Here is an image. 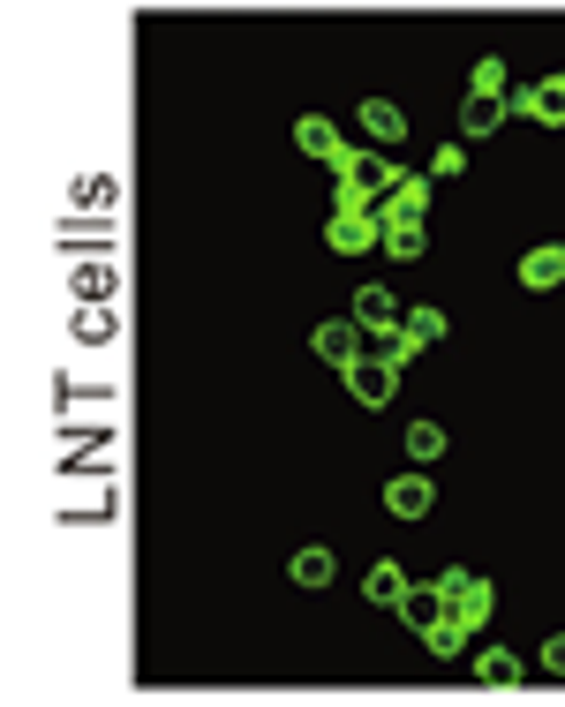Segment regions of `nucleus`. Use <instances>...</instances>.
<instances>
[{
    "label": "nucleus",
    "mask_w": 565,
    "mask_h": 707,
    "mask_svg": "<svg viewBox=\"0 0 565 707\" xmlns=\"http://www.w3.org/2000/svg\"><path fill=\"white\" fill-rule=\"evenodd\" d=\"M392 181H399V173H392L377 151H348V159H340V189H362L370 204H377V196H392Z\"/></svg>",
    "instance_id": "nucleus-2"
},
{
    "label": "nucleus",
    "mask_w": 565,
    "mask_h": 707,
    "mask_svg": "<svg viewBox=\"0 0 565 707\" xmlns=\"http://www.w3.org/2000/svg\"><path fill=\"white\" fill-rule=\"evenodd\" d=\"M392 610H399V618L415 624V632H430V624H445V618H452V610H445V587H415V580H407V594H399Z\"/></svg>",
    "instance_id": "nucleus-5"
},
{
    "label": "nucleus",
    "mask_w": 565,
    "mask_h": 707,
    "mask_svg": "<svg viewBox=\"0 0 565 707\" xmlns=\"http://www.w3.org/2000/svg\"><path fill=\"white\" fill-rule=\"evenodd\" d=\"M498 114H505V106H498L490 90H476V98H468V114H460V128H468V136H490V128H498Z\"/></svg>",
    "instance_id": "nucleus-16"
},
{
    "label": "nucleus",
    "mask_w": 565,
    "mask_h": 707,
    "mask_svg": "<svg viewBox=\"0 0 565 707\" xmlns=\"http://www.w3.org/2000/svg\"><path fill=\"white\" fill-rule=\"evenodd\" d=\"M543 669H551V677H565V632L551 640V647H543Z\"/></svg>",
    "instance_id": "nucleus-23"
},
{
    "label": "nucleus",
    "mask_w": 565,
    "mask_h": 707,
    "mask_svg": "<svg viewBox=\"0 0 565 707\" xmlns=\"http://www.w3.org/2000/svg\"><path fill=\"white\" fill-rule=\"evenodd\" d=\"M558 279H565V249H558V242H543V249L521 256V287L543 293V287H558Z\"/></svg>",
    "instance_id": "nucleus-8"
},
{
    "label": "nucleus",
    "mask_w": 565,
    "mask_h": 707,
    "mask_svg": "<svg viewBox=\"0 0 565 707\" xmlns=\"http://www.w3.org/2000/svg\"><path fill=\"white\" fill-rule=\"evenodd\" d=\"M513 114H535V121H565V76H543L513 98Z\"/></svg>",
    "instance_id": "nucleus-6"
},
{
    "label": "nucleus",
    "mask_w": 565,
    "mask_h": 707,
    "mask_svg": "<svg viewBox=\"0 0 565 707\" xmlns=\"http://www.w3.org/2000/svg\"><path fill=\"white\" fill-rule=\"evenodd\" d=\"M476 90L498 98V90H505V61H476Z\"/></svg>",
    "instance_id": "nucleus-22"
},
{
    "label": "nucleus",
    "mask_w": 565,
    "mask_h": 707,
    "mask_svg": "<svg viewBox=\"0 0 565 707\" xmlns=\"http://www.w3.org/2000/svg\"><path fill=\"white\" fill-rule=\"evenodd\" d=\"M332 580V549H302L295 557V587H324Z\"/></svg>",
    "instance_id": "nucleus-17"
},
{
    "label": "nucleus",
    "mask_w": 565,
    "mask_h": 707,
    "mask_svg": "<svg viewBox=\"0 0 565 707\" xmlns=\"http://www.w3.org/2000/svg\"><path fill=\"white\" fill-rule=\"evenodd\" d=\"M114 196H121V189L98 181V173H84V189H76V204H106V211H114Z\"/></svg>",
    "instance_id": "nucleus-20"
},
{
    "label": "nucleus",
    "mask_w": 565,
    "mask_h": 707,
    "mask_svg": "<svg viewBox=\"0 0 565 707\" xmlns=\"http://www.w3.org/2000/svg\"><path fill=\"white\" fill-rule=\"evenodd\" d=\"M295 143H302L309 159H332V167L348 159V143H340V128H332V121H317V114H309V121L295 128Z\"/></svg>",
    "instance_id": "nucleus-10"
},
{
    "label": "nucleus",
    "mask_w": 565,
    "mask_h": 707,
    "mask_svg": "<svg viewBox=\"0 0 565 707\" xmlns=\"http://www.w3.org/2000/svg\"><path fill=\"white\" fill-rule=\"evenodd\" d=\"M362 128H370V143H399V136H407V114H399L392 98H370V106H362Z\"/></svg>",
    "instance_id": "nucleus-11"
},
{
    "label": "nucleus",
    "mask_w": 565,
    "mask_h": 707,
    "mask_svg": "<svg viewBox=\"0 0 565 707\" xmlns=\"http://www.w3.org/2000/svg\"><path fill=\"white\" fill-rule=\"evenodd\" d=\"M114 332H121L114 301H84V309H76V339H90V346H98V339H114Z\"/></svg>",
    "instance_id": "nucleus-12"
},
{
    "label": "nucleus",
    "mask_w": 565,
    "mask_h": 707,
    "mask_svg": "<svg viewBox=\"0 0 565 707\" xmlns=\"http://www.w3.org/2000/svg\"><path fill=\"white\" fill-rule=\"evenodd\" d=\"M354 324H362V332H399V301H392L385 287H362L354 293Z\"/></svg>",
    "instance_id": "nucleus-7"
},
{
    "label": "nucleus",
    "mask_w": 565,
    "mask_h": 707,
    "mask_svg": "<svg viewBox=\"0 0 565 707\" xmlns=\"http://www.w3.org/2000/svg\"><path fill=\"white\" fill-rule=\"evenodd\" d=\"M407 452H415V459H437V452H445V429H437V421H415V429H407Z\"/></svg>",
    "instance_id": "nucleus-19"
},
{
    "label": "nucleus",
    "mask_w": 565,
    "mask_h": 707,
    "mask_svg": "<svg viewBox=\"0 0 565 707\" xmlns=\"http://www.w3.org/2000/svg\"><path fill=\"white\" fill-rule=\"evenodd\" d=\"M437 587H445V610L468 624V632H476V624L490 618V580H482V572H445Z\"/></svg>",
    "instance_id": "nucleus-1"
},
{
    "label": "nucleus",
    "mask_w": 565,
    "mask_h": 707,
    "mask_svg": "<svg viewBox=\"0 0 565 707\" xmlns=\"http://www.w3.org/2000/svg\"><path fill=\"white\" fill-rule=\"evenodd\" d=\"M385 512H399V519H423V512H430V482H423V474H399V482H385Z\"/></svg>",
    "instance_id": "nucleus-9"
},
{
    "label": "nucleus",
    "mask_w": 565,
    "mask_h": 707,
    "mask_svg": "<svg viewBox=\"0 0 565 707\" xmlns=\"http://www.w3.org/2000/svg\"><path fill=\"white\" fill-rule=\"evenodd\" d=\"M399 594H407V572L399 565H377L370 572V602H399Z\"/></svg>",
    "instance_id": "nucleus-18"
},
{
    "label": "nucleus",
    "mask_w": 565,
    "mask_h": 707,
    "mask_svg": "<svg viewBox=\"0 0 565 707\" xmlns=\"http://www.w3.org/2000/svg\"><path fill=\"white\" fill-rule=\"evenodd\" d=\"M68 287L84 293V301H114V287H121V279H114V264H84V271H76Z\"/></svg>",
    "instance_id": "nucleus-14"
},
{
    "label": "nucleus",
    "mask_w": 565,
    "mask_h": 707,
    "mask_svg": "<svg viewBox=\"0 0 565 707\" xmlns=\"http://www.w3.org/2000/svg\"><path fill=\"white\" fill-rule=\"evenodd\" d=\"M317 354H324V362H332V369L348 376L354 362H362V354H370V346H362V324H317Z\"/></svg>",
    "instance_id": "nucleus-4"
},
{
    "label": "nucleus",
    "mask_w": 565,
    "mask_h": 707,
    "mask_svg": "<svg viewBox=\"0 0 565 707\" xmlns=\"http://www.w3.org/2000/svg\"><path fill=\"white\" fill-rule=\"evenodd\" d=\"M61 234H68V249H106V226H76V218H68Z\"/></svg>",
    "instance_id": "nucleus-21"
},
{
    "label": "nucleus",
    "mask_w": 565,
    "mask_h": 707,
    "mask_svg": "<svg viewBox=\"0 0 565 707\" xmlns=\"http://www.w3.org/2000/svg\"><path fill=\"white\" fill-rule=\"evenodd\" d=\"M392 384H399V362H392V354H385V362H370V354H362V362L348 369V392L362 399V407H385Z\"/></svg>",
    "instance_id": "nucleus-3"
},
{
    "label": "nucleus",
    "mask_w": 565,
    "mask_h": 707,
    "mask_svg": "<svg viewBox=\"0 0 565 707\" xmlns=\"http://www.w3.org/2000/svg\"><path fill=\"white\" fill-rule=\"evenodd\" d=\"M513 677H521V655H505V647L476 655V685H513Z\"/></svg>",
    "instance_id": "nucleus-15"
},
{
    "label": "nucleus",
    "mask_w": 565,
    "mask_h": 707,
    "mask_svg": "<svg viewBox=\"0 0 565 707\" xmlns=\"http://www.w3.org/2000/svg\"><path fill=\"white\" fill-rule=\"evenodd\" d=\"M385 249L399 256V264H415V256H423V218H385Z\"/></svg>",
    "instance_id": "nucleus-13"
}]
</instances>
